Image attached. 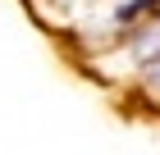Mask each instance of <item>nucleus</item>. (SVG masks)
Segmentation results:
<instances>
[{
  "mask_svg": "<svg viewBox=\"0 0 160 155\" xmlns=\"http://www.w3.org/2000/svg\"><path fill=\"white\" fill-rule=\"evenodd\" d=\"M137 14H160V0H137V5H123L119 18H137Z\"/></svg>",
  "mask_w": 160,
  "mask_h": 155,
  "instance_id": "f257e3e1",
  "label": "nucleus"
}]
</instances>
